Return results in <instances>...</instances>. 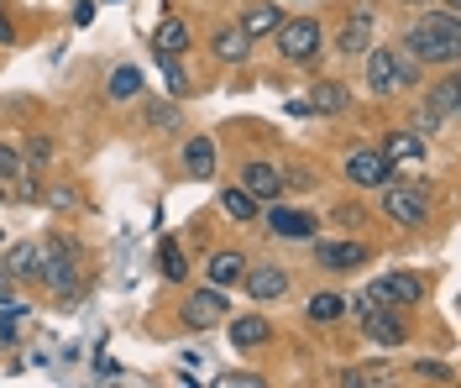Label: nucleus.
Listing matches in <instances>:
<instances>
[{"label": "nucleus", "mask_w": 461, "mask_h": 388, "mask_svg": "<svg viewBox=\"0 0 461 388\" xmlns=\"http://www.w3.org/2000/svg\"><path fill=\"white\" fill-rule=\"evenodd\" d=\"M403 53L420 63H456L461 53V22L451 11H425L403 32Z\"/></svg>", "instance_id": "1"}, {"label": "nucleus", "mask_w": 461, "mask_h": 388, "mask_svg": "<svg viewBox=\"0 0 461 388\" xmlns=\"http://www.w3.org/2000/svg\"><path fill=\"white\" fill-rule=\"evenodd\" d=\"M37 252H42V257H37V278H42L53 294H63L74 304V299H79V284H85V278H79V241L74 237H37Z\"/></svg>", "instance_id": "2"}, {"label": "nucleus", "mask_w": 461, "mask_h": 388, "mask_svg": "<svg viewBox=\"0 0 461 388\" xmlns=\"http://www.w3.org/2000/svg\"><path fill=\"white\" fill-rule=\"evenodd\" d=\"M273 42H278L284 63H315L320 48H325V27H320V16H284Z\"/></svg>", "instance_id": "3"}, {"label": "nucleus", "mask_w": 461, "mask_h": 388, "mask_svg": "<svg viewBox=\"0 0 461 388\" xmlns=\"http://www.w3.org/2000/svg\"><path fill=\"white\" fill-rule=\"evenodd\" d=\"M377 194H383V215H388L393 226H425V221H430V184L388 179Z\"/></svg>", "instance_id": "4"}, {"label": "nucleus", "mask_w": 461, "mask_h": 388, "mask_svg": "<svg viewBox=\"0 0 461 388\" xmlns=\"http://www.w3.org/2000/svg\"><path fill=\"white\" fill-rule=\"evenodd\" d=\"M230 315V304H226V289H215V284H204V289H194V294L178 304V320L189 330H215L221 320Z\"/></svg>", "instance_id": "5"}, {"label": "nucleus", "mask_w": 461, "mask_h": 388, "mask_svg": "<svg viewBox=\"0 0 461 388\" xmlns=\"http://www.w3.org/2000/svg\"><path fill=\"white\" fill-rule=\"evenodd\" d=\"M315 263L325 273H351V268H367L373 263V247L357 237H336V241H320L315 237Z\"/></svg>", "instance_id": "6"}, {"label": "nucleus", "mask_w": 461, "mask_h": 388, "mask_svg": "<svg viewBox=\"0 0 461 388\" xmlns=\"http://www.w3.org/2000/svg\"><path fill=\"white\" fill-rule=\"evenodd\" d=\"M362 330H367V341L383 347V352H393V347L409 341V320H403L399 304H373V310L362 315Z\"/></svg>", "instance_id": "7"}, {"label": "nucleus", "mask_w": 461, "mask_h": 388, "mask_svg": "<svg viewBox=\"0 0 461 388\" xmlns=\"http://www.w3.org/2000/svg\"><path fill=\"white\" fill-rule=\"evenodd\" d=\"M420 299H425V278L420 273H388V278L367 284V304H399V310H409Z\"/></svg>", "instance_id": "8"}, {"label": "nucleus", "mask_w": 461, "mask_h": 388, "mask_svg": "<svg viewBox=\"0 0 461 388\" xmlns=\"http://www.w3.org/2000/svg\"><path fill=\"white\" fill-rule=\"evenodd\" d=\"M346 179L357 184V189H383V184L393 179V163H388L377 148H357L351 158H346Z\"/></svg>", "instance_id": "9"}, {"label": "nucleus", "mask_w": 461, "mask_h": 388, "mask_svg": "<svg viewBox=\"0 0 461 388\" xmlns=\"http://www.w3.org/2000/svg\"><path fill=\"white\" fill-rule=\"evenodd\" d=\"M288 268H278V263H258V268H247L241 273V289L258 299V304H273V299H284L288 294Z\"/></svg>", "instance_id": "10"}, {"label": "nucleus", "mask_w": 461, "mask_h": 388, "mask_svg": "<svg viewBox=\"0 0 461 388\" xmlns=\"http://www.w3.org/2000/svg\"><path fill=\"white\" fill-rule=\"evenodd\" d=\"M241 189H247L258 205H273V200L284 194V179H278V168H273V163L247 158V163H241Z\"/></svg>", "instance_id": "11"}, {"label": "nucleus", "mask_w": 461, "mask_h": 388, "mask_svg": "<svg viewBox=\"0 0 461 388\" xmlns=\"http://www.w3.org/2000/svg\"><path fill=\"white\" fill-rule=\"evenodd\" d=\"M367 90L373 95H399V48H367Z\"/></svg>", "instance_id": "12"}, {"label": "nucleus", "mask_w": 461, "mask_h": 388, "mask_svg": "<svg viewBox=\"0 0 461 388\" xmlns=\"http://www.w3.org/2000/svg\"><path fill=\"white\" fill-rule=\"evenodd\" d=\"M210 59H215V63H247V59H252V37L236 27V22L215 27V32H210Z\"/></svg>", "instance_id": "13"}, {"label": "nucleus", "mask_w": 461, "mask_h": 388, "mask_svg": "<svg viewBox=\"0 0 461 388\" xmlns=\"http://www.w3.org/2000/svg\"><path fill=\"white\" fill-rule=\"evenodd\" d=\"M420 105L451 126V121H456V111H461V85H456V74H440L435 85H425V100H420Z\"/></svg>", "instance_id": "14"}, {"label": "nucleus", "mask_w": 461, "mask_h": 388, "mask_svg": "<svg viewBox=\"0 0 461 388\" xmlns=\"http://www.w3.org/2000/svg\"><path fill=\"white\" fill-rule=\"evenodd\" d=\"M377 152H383L388 163H425V158H430V137H420V131L403 126V131H388Z\"/></svg>", "instance_id": "15"}, {"label": "nucleus", "mask_w": 461, "mask_h": 388, "mask_svg": "<svg viewBox=\"0 0 461 388\" xmlns=\"http://www.w3.org/2000/svg\"><path fill=\"white\" fill-rule=\"evenodd\" d=\"M267 226H273V237H284V241H315V215L310 210L273 205L267 210Z\"/></svg>", "instance_id": "16"}, {"label": "nucleus", "mask_w": 461, "mask_h": 388, "mask_svg": "<svg viewBox=\"0 0 461 388\" xmlns=\"http://www.w3.org/2000/svg\"><path fill=\"white\" fill-rule=\"evenodd\" d=\"M336 48H341V53H367V48H373V11H367V5H357V11L346 16Z\"/></svg>", "instance_id": "17"}, {"label": "nucleus", "mask_w": 461, "mask_h": 388, "mask_svg": "<svg viewBox=\"0 0 461 388\" xmlns=\"http://www.w3.org/2000/svg\"><path fill=\"white\" fill-rule=\"evenodd\" d=\"M304 100H310V116H341L346 105H351L341 79H315V90L304 95Z\"/></svg>", "instance_id": "18"}, {"label": "nucleus", "mask_w": 461, "mask_h": 388, "mask_svg": "<svg viewBox=\"0 0 461 388\" xmlns=\"http://www.w3.org/2000/svg\"><path fill=\"white\" fill-rule=\"evenodd\" d=\"M278 22H284V11H278L273 0H252V5L241 11V22H236V27L258 42V37H273V32H278Z\"/></svg>", "instance_id": "19"}, {"label": "nucleus", "mask_w": 461, "mask_h": 388, "mask_svg": "<svg viewBox=\"0 0 461 388\" xmlns=\"http://www.w3.org/2000/svg\"><path fill=\"white\" fill-rule=\"evenodd\" d=\"M184 174L189 179H215V142L210 137H189L184 142Z\"/></svg>", "instance_id": "20"}, {"label": "nucleus", "mask_w": 461, "mask_h": 388, "mask_svg": "<svg viewBox=\"0 0 461 388\" xmlns=\"http://www.w3.org/2000/svg\"><path fill=\"white\" fill-rule=\"evenodd\" d=\"M241 273H247V257H241V252H210V263H204V278H210L215 289L241 284Z\"/></svg>", "instance_id": "21"}, {"label": "nucleus", "mask_w": 461, "mask_h": 388, "mask_svg": "<svg viewBox=\"0 0 461 388\" xmlns=\"http://www.w3.org/2000/svg\"><path fill=\"white\" fill-rule=\"evenodd\" d=\"M152 53H158V59H184V53H189V27H184L178 16L163 22V27L152 32Z\"/></svg>", "instance_id": "22"}, {"label": "nucleus", "mask_w": 461, "mask_h": 388, "mask_svg": "<svg viewBox=\"0 0 461 388\" xmlns=\"http://www.w3.org/2000/svg\"><path fill=\"white\" fill-rule=\"evenodd\" d=\"M262 341H273V326L262 320V315H236L230 320V347H241V352H252Z\"/></svg>", "instance_id": "23"}, {"label": "nucleus", "mask_w": 461, "mask_h": 388, "mask_svg": "<svg viewBox=\"0 0 461 388\" xmlns=\"http://www.w3.org/2000/svg\"><path fill=\"white\" fill-rule=\"evenodd\" d=\"M105 95H111L115 105L137 100V95H142V68H137V63H121V68H111V79H105Z\"/></svg>", "instance_id": "24"}, {"label": "nucleus", "mask_w": 461, "mask_h": 388, "mask_svg": "<svg viewBox=\"0 0 461 388\" xmlns=\"http://www.w3.org/2000/svg\"><path fill=\"white\" fill-rule=\"evenodd\" d=\"M37 241H16L11 252H5V278H37Z\"/></svg>", "instance_id": "25"}, {"label": "nucleus", "mask_w": 461, "mask_h": 388, "mask_svg": "<svg viewBox=\"0 0 461 388\" xmlns=\"http://www.w3.org/2000/svg\"><path fill=\"white\" fill-rule=\"evenodd\" d=\"M221 210H226L230 221H258V200L241 189V184H230V189H221Z\"/></svg>", "instance_id": "26"}, {"label": "nucleus", "mask_w": 461, "mask_h": 388, "mask_svg": "<svg viewBox=\"0 0 461 388\" xmlns=\"http://www.w3.org/2000/svg\"><path fill=\"white\" fill-rule=\"evenodd\" d=\"M147 126H152V131H178L184 116H178V105H168V100H152V105H147Z\"/></svg>", "instance_id": "27"}, {"label": "nucleus", "mask_w": 461, "mask_h": 388, "mask_svg": "<svg viewBox=\"0 0 461 388\" xmlns=\"http://www.w3.org/2000/svg\"><path fill=\"white\" fill-rule=\"evenodd\" d=\"M158 268L168 273L173 284H184V278H189V263H184V252H178V241H163V252H158Z\"/></svg>", "instance_id": "28"}, {"label": "nucleus", "mask_w": 461, "mask_h": 388, "mask_svg": "<svg viewBox=\"0 0 461 388\" xmlns=\"http://www.w3.org/2000/svg\"><path fill=\"white\" fill-rule=\"evenodd\" d=\"M304 315H310V320H341V315H346V299L341 294H315Z\"/></svg>", "instance_id": "29"}, {"label": "nucleus", "mask_w": 461, "mask_h": 388, "mask_svg": "<svg viewBox=\"0 0 461 388\" xmlns=\"http://www.w3.org/2000/svg\"><path fill=\"white\" fill-rule=\"evenodd\" d=\"M420 85H425V63L399 48V90H420Z\"/></svg>", "instance_id": "30"}, {"label": "nucleus", "mask_w": 461, "mask_h": 388, "mask_svg": "<svg viewBox=\"0 0 461 388\" xmlns=\"http://www.w3.org/2000/svg\"><path fill=\"white\" fill-rule=\"evenodd\" d=\"M53 163V142L48 137H32L27 142V168H48Z\"/></svg>", "instance_id": "31"}, {"label": "nucleus", "mask_w": 461, "mask_h": 388, "mask_svg": "<svg viewBox=\"0 0 461 388\" xmlns=\"http://www.w3.org/2000/svg\"><path fill=\"white\" fill-rule=\"evenodd\" d=\"M48 205L53 210H79V189H74V184H58V189H48Z\"/></svg>", "instance_id": "32"}, {"label": "nucleus", "mask_w": 461, "mask_h": 388, "mask_svg": "<svg viewBox=\"0 0 461 388\" xmlns=\"http://www.w3.org/2000/svg\"><path fill=\"white\" fill-rule=\"evenodd\" d=\"M16 200L22 205H42V184L32 179V174H16Z\"/></svg>", "instance_id": "33"}, {"label": "nucleus", "mask_w": 461, "mask_h": 388, "mask_svg": "<svg viewBox=\"0 0 461 388\" xmlns=\"http://www.w3.org/2000/svg\"><path fill=\"white\" fill-rule=\"evenodd\" d=\"M414 378H435V383H451L456 373H451L446 362H414Z\"/></svg>", "instance_id": "34"}, {"label": "nucleus", "mask_w": 461, "mask_h": 388, "mask_svg": "<svg viewBox=\"0 0 461 388\" xmlns=\"http://www.w3.org/2000/svg\"><path fill=\"white\" fill-rule=\"evenodd\" d=\"M16 174H22V152L0 148V179H16Z\"/></svg>", "instance_id": "35"}, {"label": "nucleus", "mask_w": 461, "mask_h": 388, "mask_svg": "<svg viewBox=\"0 0 461 388\" xmlns=\"http://www.w3.org/2000/svg\"><path fill=\"white\" fill-rule=\"evenodd\" d=\"M215 383H236V388H247V383H262L258 373H215Z\"/></svg>", "instance_id": "36"}, {"label": "nucleus", "mask_w": 461, "mask_h": 388, "mask_svg": "<svg viewBox=\"0 0 461 388\" xmlns=\"http://www.w3.org/2000/svg\"><path fill=\"white\" fill-rule=\"evenodd\" d=\"M456 5H461V0H440V11H451V16H456Z\"/></svg>", "instance_id": "37"}, {"label": "nucleus", "mask_w": 461, "mask_h": 388, "mask_svg": "<svg viewBox=\"0 0 461 388\" xmlns=\"http://www.w3.org/2000/svg\"><path fill=\"white\" fill-rule=\"evenodd\" d=\"M409 5H430V0H409Z\"/></svg>", "instance_id": "38"}]
</instances>
